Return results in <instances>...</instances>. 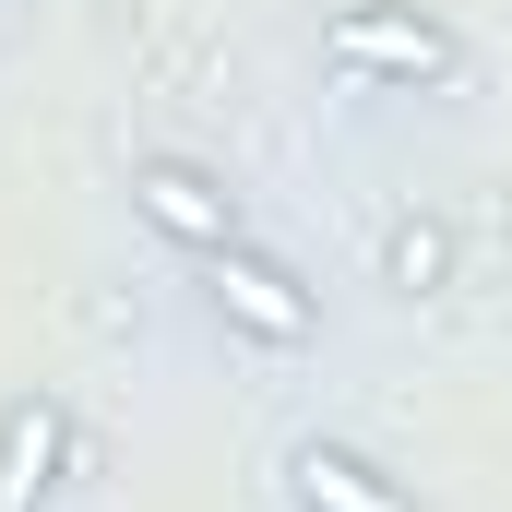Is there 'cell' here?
Wrapping results in <instances>:
<instances>
[{"label": "cell", "instance_id": "4", "mask_svg": "<svg viewBox=\"0 0 512 512\" xmlns=\"http://www.w3.org/2000/svg\"><path fill=\"white\" fill-rule=\"evenodd\" d=\"M72 453V429H60V405H12L0 417V512H36L48 501V465Z\"/></svg>", "mask_w": 512, "mask_h": 512}, {"label": "cell", "instance_id": "1", "mask_svg": "<svg viewBox=\"0 0 512 512\" xmlns=\"http://www.w3.org/2000/svg\"><path fill=\"white\" fill-rule=\"evenodd\" d=\"M215 310L251 334V346H310L322 334V298L298 274H274L262 251H215Z\"/></svg>", "mask_w": 512, "mask_h": 512}, {"label": "cell", "instance_id": "2", "mask_svg": "<svg viewBox=\"0 0 512 512\" xmlns=\"http://www.w3.org/2000/svg\"><path fill=\"white\" fill-rule=\"evenodd\" d=\"M334 60L346 72H382V84H441L453 72V36L429 12H334Z\"/></svg>", "mask_w": 512, "mask_h": 512}, {"label": "cell", "instance_id": "3", "mask_svg": "<svg viewBox=\"0 0 512 512\" xmlns=\"http://www.w3.org/2000/svg\"><path fill=\"white\" fill-rule=\"evenodd\" d=\"M131 203H143L167 239H191V251H239L227 191H215V179H191V167H143V179H131Z\"/></svg>", "mask_w": 512, "mask_h": 512}, {"label": "cell", "instance_id": "6", "mask_svg": "<svg viewBox=\"0 0 512 512\" xmlns=\"http://www.w3.org/2000/svg\"><path fill=\"white\" fill-rule=\"evenodd\" d=\"M393 286H441V227H393Z\"/></svg>", "mask_w": 512, "mask_h": 512}, {"label": "cell", "instance_id": "5", "mask_svg": "<svg viewBox=\"0 0 512 512\" xmlns=\"http://www.w3.org/2000/svg\"><path fill=\"white\" fill-rule=\"evenodd\" d=\"M286 477H298V512H405V489H382V477H370L358 453H334V441H298Z\"/></svg>", "mask_w": 512, "mask_h": 512}]
</instances>
